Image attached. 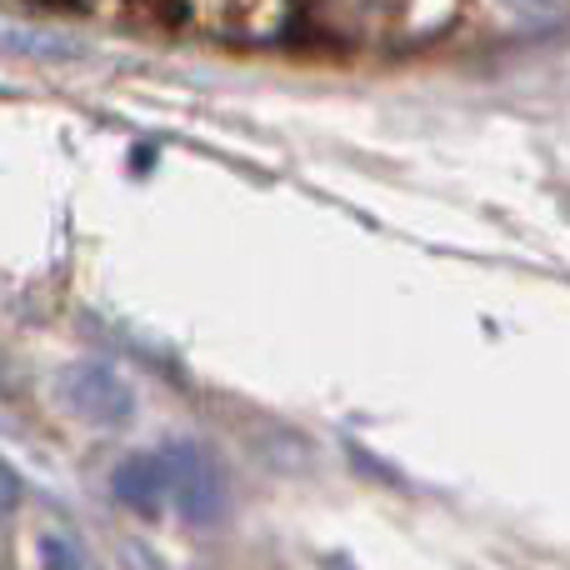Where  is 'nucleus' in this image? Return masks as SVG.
Segmentation results:
<instances>
[{
	"label": "nucleus",
	"mask_w": 570,
	"mask_h": 570,
	"mask_svg": "<svg viewBox=\"0 0 570 570\" xmlns=\"http://www.w3.org/2000/svg\"><path fill=\"white\" fill-rule=\"evenodd\" d=\"M511 6H521V16H556L561 0H511Z\"/></svg>",
	"instance_id": "f03ea898"
},
{
	"label": "nucleus",
	"mask_w": 570,
	"mask_h": 570,
	"mask_svg": "<svg viewBox=\"0 0 570 570\" xmlns=\"http://www.w3.org/2000/svg\"><path fill=\"white\" fill-rule=\"evenodd\" d=\"M120 495L136 505H176L180 515H216L220 511V475L196 451H160L130 461L120 471Z\"/></svg>",
	"instance_id": "f257e3e1"
}]
</instances>
